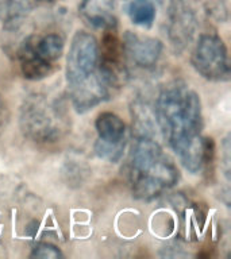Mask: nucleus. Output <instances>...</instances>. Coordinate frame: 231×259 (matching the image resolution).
<instances>
[{"label": "nucleus", "mask_w": 231, "mask_h": 259, "mask_svg": "<svg viewBox=\"0 0 231 259\" xmlns=\"http://www.w3.org/2000/svg\"><path fill=\"white\" fill-rule=\"evenodd\" d=\"M53 2L54 0H0V20L8 28H18L32 8Z\"/></svg>", "instance_id": "obj_10"}, {"label": "nucleus", "mask_w": 231, "mask_h": 259, "mask_svg": "<svg viewBox=\"0 0 231 259\" xmlns=\"http://www.w3.org/2000/svg\"><path fill=\"white\" fill-rule=\"evenodd\" d=\"M62 254L57 247L49 244V243H41L32 250L31 258H61Z\"/></svg>", "instance_id": "obj_13"}, {"label": "nucleus", "mask_w": 231, "mask_h": 259, "mask_svg": "<svg viewBox=\"0 0 231 259\" xmlns=\"http://www.w3.org/2000/svg\"><path fill=\"white\" fill-rule=\"evenodd\" d=\"M156 117L181 165L192 174L202 171L212 154V142L202 135V101L198 93L182 81L165 85L156 101Z\"/></svg>", "instance_id": "obj_1"}, {"label": "nucleus", "mask_w": 231, "mask_h": 259, "mask_svg": "<svg viewBox=\"0 0 231 259\" xmlns=\"http://www.w3.org/2000/svg\"><path fill=\"white\" fill-rule=\"evenodd\" d=\"M115 0H81L80 15L92 27L111 30L117 26Z\"/></svg>", "instance_id": "obj_8"}, {"label": "nucleus", "mask_w": 231, "mask_h": 259, "mask_svg": "<svg viewBox=\"0 0 231 259\" xmlns=\"http://www.w3.org/2000/svg\"><path fill=\"white\" fill-rule=\"evenodd\" d=\"M192 65L206 80L226 82L231 69L228 52L223 39L215 34H203L192 53Z\"/></svg>", "instance_id": "obj_5"}, {"label": "nucleus", "mask_w": 231, "mask_h": 259, "mask_svg": "<svg viewBox=\"0 0 231 259\" xmlns=\"http://www.w3.org/2000/svg\"><path fill=\"white\" fill-rule=\"evenodd\" d=\"M20 128L31 141L54 143L69 130L65 104L60 99L35 93L23 101L20 108Z\"/></svg>", "instance_id": "obj_4"}, {"label": "nucleus", "mask_w": 231, "mask_h": 259, "mask_svg": "<svg viewBox=\"0 0 231 259\" xmlns=\"http://www.w3.org/2000/svg\"><path fill=\"white\" fill-rule=\"evenodd\" d=\"M31 40L36 54L42 57L44 60L52 62V64L54 61L60 60L62 53H64V38L57 32L45 34L40 38L31 36Z\"/></svg>", "instance_id": "obj_11"}, {"label": "nucleus", "mask_w": 231, "mask_h": 259, "mask_svg": "<svg viewBox=\"0 0 231 259\" xmlns=\"http://www.w3.org/2000/svg\"><path fill=\"white\" fill-rule=\"evenodd\" d=\"M66 84L73 107L84 113L108 99L112 87L103 70L100 46L87 31H77L66 57Z\"/></svg>", "instance_id": "obj_2"}, {"label": "nucleus", "mask_w": 231, "mask_h": 259, "mask_svg": "<svg viewBox=\"0 0 231 259\" xmlns=\"http://www.w3.org/2000/svg\"><path fill=\"white\" fill-rule=\"evenodd\" d=\"M129 15L134 24L150 27L156 19V7L151 0H131L129 4Z\"/></svg>", "instance_id": "obj_12"}, {"label": "nucleus", "mask_w": 231, "mask_h": 259, "mask_svg": "<svg viewBox=\"0 0 231 259\" xmlns=\"http://www.w3.org/2000/svg\"><path fill=\"white\" fill-rule=\"evenodd\" d=\"M8 123V109L6 103L3 101L2 96H0V134L3 133L6 125Z\"/></svg>", "instance_id": "obj_14"}, {"label": "nucleus", "mask_w": 231, "mask_h": 259, "mask_svg": "<svg viewBox=\"0 0 231 259\" xmlns=\"http://www.w3.org/2000/svg\"><path fill=\"white\" fill-rule=\"evenodd\" d=\"M16 57L19 60L20 70L27 80H42L53 72L52 62L44 60L34 50L31 36L26 38L23 44L20 45Z\"/></svg>", "instance_id": "obj_9"}, {"label": "nucleus", "mask_w": 231, "mask_h": 259, "mask_svg": "<svg viewBox=\"0 0 231 259\" xmlns=\"http://www.w3.org/2000/svg\"><path fill=\"white\" fill-rule=\"evenodd\" d=\"M178 170L157 142L147 137L138 138L129 162V178L134 196L139 200H153L174 186Z\"/></svg>", "instance_id": "obj_3"}, {"label": "nucleus", "mask_w": 231, "mask_h": 259, "mask_svg": "<svg viewBox=\"0 0 231 259\" xmlns=\"http://www.w3.org/2000/svg\"><path fill=\"white\" fill-rule=\"evenodd\" d=\"M122 52L126 58L139 68L150 69L157 65L162 53L161 40L127 31L122 40Z\"/></svg>", "instance_id": "obj_7"}, {"label": "nucleus", "mask_w": 231, "mask_h": 259, "mask_svg": "<svg viewBox=\"0 0 231 259\" xmlns=\"http://www.w3.org/2000/svg\"><path fill=\"white\" fill-rule=\"evenodd\" d=\"M95 127L97 131L95 153L104 161L118 163L127 143L125 121L112 112H101L95 121Z\"/></svg>", "instance_id": "obj_6"}]
</instances>
